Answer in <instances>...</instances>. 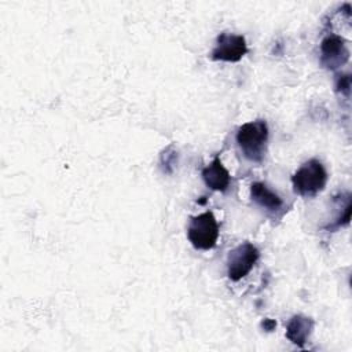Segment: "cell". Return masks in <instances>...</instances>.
I'll return each mask as SVG.
<instances>
[{
    "mask_svg": "<svg viewBox=\"0 0 352 352\" xmlns=\"http://www.w3.org/2000/svg\"><path fill=\"white\" fill-rule=\"evenodd\" d=\"M202 179L209 188L221 192L226 191L231 183V176L224 168L220 157H216L209 165L202 169Z\"/></svg>",
    "mask_w": 352,
    "mask_h": 352,
    "instance_id": "ba28073f",
    "label": "cell"
},
{
    "mask_svg": "<svg viewBox=\"0 0 352 352\" xmlns=\"http://www.w3.org/2000/svg\"><path fill=\"white\" fill-rule=\"evenodd\" d=\"M263 326H264V329H265L267 331H271V330L276 326V322H275V320H271V319H265V320L263 322Z\"/></svg>",
    "mask_w": 352,
    "mask_h": 352,
    "instance_id": "8fae6325",
    "label": "cell"
},
{
    "mask_svg": "<svg viewBox=\"0 0 352 352\" xmlns=\"http://www.w3.org/2000/svg\"><path fill=\"white\" fill-rule=\"evenodd\" d=\"M349 59V50L345 40L334 33L327 34L320 43V63L326 69H337Z\"/></svg>",
    "mask_w": 352,
    "mask_h": 352,
    "instance_id": "8992f818",
    "label": "cell"
},
{
    "mask_svg": "<svg viewBox=\"0 0 352 352\" xmlns=\"http://www.w3.org/2000/svg\"><path fill=\"white\" fill-rule=\"evenodd\" d=\"M326 183L327 172L323 164L315 158L305 161L292 176L293 190L301 197H314L319 194Z\"/></svg>",
    "mask_w": 352,
    "mask_h": 352,
    "instance_id": "7a4b0ae2",
    "label": "cell"
},
{
    "mask_svg": "<svg viewBox=\"0 0 352 352\" xmlns=\"http://www.w3.org/2000/svg\"><path fill=\"white\" fill-rule=\"evenodd\" d=\"M336 88H337V91H338V92L345 94V95L348 96V95H349V91H351V78H349V74H341V76H337Z\"/></svg>",
    "mask_w": 352,
    "mask_h": 352,
    "instance_id": "30bf717a",
    "label": "cell"
},
{
    "mask_svg": "<svg viewBox=\"0 0 352 352\" xmlns=\"http://www.w3.org/2000/svg\"><path fill=\"white\" fill-rule=\"evenodd\" d=\"M314 329V320L302 315H294L290 318L286 326V337L297 346H304Z\"/></svg>",
    "mask_w": 352,
    "mask_h": 352,
    "instance_id": "9c48e42d",
    "label": "cell"
},
{
    "mask_svg": "<svg viewBox=\"0 0 352 352\" xmlns=\"http://www.w3.org/2000/svg\"><path fill=\"white\" fill-rule=\"evenodd\" d=\"M260 257L258 249L250 242H242L232 250H230L227 256V275L231 280L238 282L245 278L256 261Z\"/></svg>",
    "mask_w": 352,
    "mask_h": 352,
    "instance_id": "277c9868",
    "label": "cell"
},
{
    "mask_svg": "<svg viewBox=\"0 0 352 352\" xmlns=\"http://www.w3.org/2000/svg\"><path fill=\"white\" fill-rule=\"evenodd\" d=\"M246 52L248 45L243 36L224 32L219 34L216 45L210 52V58L221 62H238Z\"/></svg>",
    "mask_w": 352,
    "mask_h": 352,
    "instance_id": "5b68a950",
    "label": "cell"
},
{
    "mask_svg": "<svg viewBox=\"0 0 352 352\" xmlns=\"http://www.w3.org/2000/svg\"><path fill=\"white\" fill-rule=\"evenodd\" d=\"M187 236L191 245L199 250L213 249L219 239V224L212 212H204L191 217Z\"/></svg>",
    "mask_w": 352,
    "mask_h": 352,
    "instance_id": "3957f363",
    "label": "cell"
},
{
    "mask_svg": "<svg viewBox=\"0 0 352 352\" xmlns=\"http://www.w3.org/2000/svg\"><path fill=\"white\" fill-rule=\"evenodd\" d=\"M250 198L254 204H257L261 209L267 210L268 213H276L285 206L282 198L263 182L252 183Z\"/></svg>",
    "mask_w": 352,
    "mask_h": 352,
    "instance_id": "52a82bcc",
    "label": "cell"
},
{
    "mask_svg": "<svg viewBox=\"0 0 352 352\" xmlns=\"http://www.w3.org/2000/svg\"><path fill=\"white\" fill-rule=\"evenodd\" d=\"M235 139L246 160L256 164L263 162L268 143V125L265 120H256L242 124L238 128Z\"/></svg>",
    "mask_w": 352,
    "mask_h": 352,
    "instance_id": "6da1fadb",
    "label": "cell"
}]
</instances>
